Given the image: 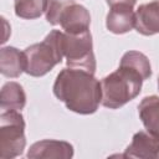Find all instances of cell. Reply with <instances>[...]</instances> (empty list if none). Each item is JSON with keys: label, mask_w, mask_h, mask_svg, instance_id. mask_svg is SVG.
<instances>
[{"label": "cell", "mask_w": 159, "mask_h": 159, "mask_svg": "<svg viewBox=\"0 0 159 159\" xmlns=\"http://www.w3.org/2000/svg\"><path fill=\"white\" fill-rule=\"evenodd\" d=\"M142 84L143 78L137 72L119 66L117 71L101 80V103L109 109L120 108L140 93Z\"/></svg>", "instance_id": "obj_2"}, {"label": "cell", "mask_w": 159, "mask_h": 159, "mask_svg": "<svg viewBox=\"0 0 159 159\" xmlns=\"http://www.w3.org/2000/svg\"><path fill=\"white\" fill-rule=\"evenodd\" d=\"M122 157L155 159L159 157V142L154 137H152L149 133L139 130L133 135L132 143L127 147Z\"/></svg>", "instance_id": "obj_8"}, {"label": "cell", "mask_w": 159, "mask_h": 159, "mask_svg": "<svg viewBox=\"0 0 159 159\" xmlns=\"http://www.w3.org/2000/svg\"><path fill=\"white\" fill-rule=\"evenodd\" d=\"M106 26L116 35L129 32L135 26V12L133 6L125 4L111 6L106 19Z\"/></svg>", "instance_id": "obj_9"}, {"label": "cell", "mask_w": 159, "mask_h": 159, "mask_svg": "<svg viewBox=\"0 0 159 159\" xmlns=\"http://www.w3.org/2000/svg\"><path fill=\"white\" fill-rule=\"evenodd\" d=\"M158 88H159V78H158Z\"/></svg>", "instance_id": "obj_17"}, {"label": "cell", "mask_w": 159, "mask_h": 159, "mask_svg": "<svg viewBox=\"0 0 159 159\" xmlns=\"http://www.w3.org/2000/svg\"><path fill=\"white\" fill-rule=\"evenodd\" d=\"M107 4L109 6H114V5H120V4H125V5H130V6H134L137 0H106Z\"/></svg>", "instance_id": "obj_16"}, {"label": "cell", "mask_w": 159, "mask_h": 159, "mask_svg": "<svg viewBox=\"0 0 159 159\" xmlns=\"http://www.w3.org/2000/svg\"><path fill=\"white\" fill-rule=\"evenodd\" d=\"M52 89L56 98L63 102L67 109L78 114L94 113L102 99L101 82L93 73L80 68L61 70Z\"/></svg>", "instance_id": "obj_1"}, {"label": "cell", "mask_w": 159, "mask_h": 159, "mask_svg": "<svg viewBox=\"0 0 159 159\" xmlns=\"http://www.w3.org/2000/svg\"><path fill=\"white\" fill-rule=\"evenodd\" d=\"M62 50L68 67L84 70L94 75L96 57L89 30L81 34H67L63 31Z\"/></svg>", "instance_id": "obj_6"}, {"label": "cell", "mask_w": 159, "mask_h": 159, "mask_svg": "<svg viewBox=\"0 0 159 159\" xmlns=\"http://www.w3.org/2000/svg\"><path fill=\"white\" fill-rule=\"evenodd\" d=\"M119 66L133 70L143 78V81L148 80L152 76V66L149 58L139 51H127L122 56Z\"/></svg>", "instance_id": "obj_14"}, {"label": "cell", "mask_w": 159, "mask_h": 159, "mask_svg": "<svg viewBox=\"0 0 159 159\" xmlns=\"http://www.w3.org/2000/svg\"><path fill=\"white\" fill-rule=\"evenodd\" d=\"M135 30L144 36L159 34V0L142 4L135 11Z\"/></svg>", "instance_id": "obj_10"}, {"label": "cell", "mask_w": 159, "mask_h": 159, "mask_svg": "<svg viewBox=\"0 0 159 159\" xmlns=\"http://www.w3.org/2000/svg\"><path fill=\"white\" fill-rule=\"evenodd\" d=\"M26 145L25 120L19 111H2L0 114V157L11 159L22 154Z\"/></svg>", "instance_id": "obj_5"}, {"label": "cell", "mask_w": 159, "mask_h": 159, "mask_svg": "<svg viewBox=\"0 0 159 159\" xmlns=\"http://www.w3.org/2000/svg\"><path fill=\"white\" fill-rule=\"evenodd\" d=\"M26 70L32 77H42L48 73L63 58L62 31L52 30L42 42L34 43L25 48Z\"/></svg>", "instance_id": "obj_3"}, {"label": "cell", "mask_w": 159, "mask_h": 159, "mask_svg": "<svg viewBox=\"0 0 159 159\" xmlns=\"http://www.w3.org/2000/svg\"><path fill=\"white\" fill-rule=\"evenodd\" d=\"M47 0H15L16 16L26 20L40 17L46 11Z\"/></svg>", "instance_id": "obj_15"}, {"label": "cell", "mask_w": 159, "mask_h": 159, "mask_svg": "<svg viewBox=\"0 0 159 159\" xmlns=\"http://www.w3.org/2000/svg\"><path fill=\"white\" fill-rule=\"evenodd\" d=\"M138 113L147 132L159 142V97H144L138 106Z\"/></svg>", "instance_id": "obj_12"}, {"label": "cell", "mask_w": 159, "mask_h": 159, "mask_svg": "<svg viewBox=\"0 0 159 159\" xmlns=\"http://www.w3.org/2000/svg\"><path fill=\"white\" fill-rule=\"evenodd\" d=\"M26 70V57L16 47L6 46L0 50V72L5 77H19Z\"/></svg>", "instance_id": "obj_11"}, {"label": "cell", "mask_w": 159, "mask_h": 159, "mask_svg": "<svg viewBox=\"0 0 159 159\" xmlns=\"http://www.w3.org/2000/svg\"><path fill=\"white\" fill-rule=\"evenodd\" d=\"M45 16L48 24L60 25L67 34H81L89 30L88 10L75 0H47Z\"/></svg>", "instance_id": "obj_4"}, {"label": "cell", "mask_w": 159, "mask_h": 159, "mask_svg": "<svg viewBox=\"0 0 159 159\" xmlns=\"http://www.w3.org/2000/svg\"><path fill=\"white\" fill-rule=\"evenodd\" d=\"M26 157L30 159H39V158L70 159L73 157V147L72 144L65 140L43 139L34 143L30 147Z\"/></svg>", "instance_id": "obj_7"}, {"label": "cell", "mask_w": 159, "mask_h": 159, "mask_svg": "<svg viewBox=\"0 0 159 159\" xmlns=\"http://www.w3.org/2000/svg\"><path fill=\"white\" fill-rule=\"evenodd\" d=\"M26 104V94L17 82H6L0 93V107L2 111H21Z\"/></svg>", "instance_id": "obj_13"}]
</instances>
